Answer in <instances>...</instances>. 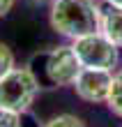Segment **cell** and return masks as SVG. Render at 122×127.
Listing matches in <instances>:
<instances>
[{"instance_id": "obj_1", "label": "cell", "mask_w": 122, "mask_h": 127, "mask_svg": "<svg viewBox=\"0 0 122 127\" xmlns=\"http://www.w3.org/2000/svg\"><path fill=\"white\" fill-rule=\"evenodd\" d=\"M25 67L35 74L42 90L74 86L76 76L83 69L72 44H60V46H53L49 51H39L30 58V63Z\"/></svg>"}, {"instance_id": "obj_2", "label": "cell", "mask_w": 122, "mask_h": 127, "mask_svg": "<svg viewBox=\"0 0 122 127\" xmlns=\"http://www.w3.org/2000/svg\"><path fill=\"white\" fill-rule=\"evenodd\" d=\"M101 5L95 0H51L49 26L67 39H78L99 30Z\"/></svg>"}, {"instance_id": "obj_3", "label": "cell", "mask_w": 122, "mask_h": 127, "mask_svg": "<svg viewBox=\"0 0 122 127\" xmlns=\"http://www.w3.org/2000/svg\"><path fill=\"white\" fill-rule=\"evenodd\" d=\"M42 88L28 67H14L0 79V109L28 113Z\"/></svg>"}, {"instance_id": "obj_4", "label": "cell", "mask_w": 122, "mask_h": 127, "mask_svg": "<svg viewBox=\"0 0 122 127\" xmlns=\"http://www.w3.org/2000/svg\"><path fill=\"white\" fill-rule=\"evenodd\" d=\"M72 49L78 58L81 67H85V69L115 72V67L120 63V46H115L101 30L74 39Z\"/></svg>"}, {"instance_id": "obj_5", "label": "cell", "mask_w": 122, "mask_h": 127, "mask_svg": "<svg viewBox=\"0 0 122 127\" xmlns=\"http://www.w3.org/2000/svg\"><path fill=\"white\" fill-rule=\"evenodd\" d=\"M111 81H113V72L85 69V67H83L72 88H74V93L78 95L83 102L106 104V99H108V90H111Z\"/></svg>"}, {"instance_id": "obj_6", "label": "cell", "mask_w": 122, "mask_h": 127, "mask_svg": "<svg viewBox=\"0 0 122 127\" xmlns=\"http://www.w3.org/2000/svg\"><path fill=\"white\" fill-rule=\"evenodd\" d=\"M99 30H101L108 39L122 49V7L113 5H101V14H99Z\"/></svg>"}, {"instance_id": "obj_7", "label": "cell", "mask_w": 122, "mask_h": 127, "mask_svg": "<svg viewBox=\"0 0 122 127\" xmlns=\"http://www.w3.org/2000/svg\"><path fill=\"white\" fill-rule=\"evenodd\" d=\"M106 106H108L118 118H122V69L113 72V81H111V90H108Z\"/></svg>"}, {"instance_id": "obj_8", "label": "cell", "mask_w": 122, "mask_h": 127, "mask_svg": "<svg viewBox=\"0 0 122 127\" xmlns=\"http://www.w3.org/2000/svg\"><path fill=\"white\" fill-rule=\"evenodd\" d=\"M0 127H37V125L28 113H16V111L0 109Z\"/></svg>"}, {"instance_id": "obj_9", "label": "cell", "mask_w": 122, "mask_h": 127, "mask_svg": "<svg viewBox=\"0 0 122 127\" xmlns=\"http://www.w3.org/2000/svg\"><path fill=\"white\" fill-rule=\"evenodd\" d=\"M42 127H85L83 120L78 116H72V113H60V116H53L51 120H46Z\"/></svg>"}, {"instance_id": "obj_10", "label": "cell", "mask_w": 122, "mask_h": 127, "mask_svg": "<svg viewBox=\"0 0 122 127\" xmlns=\"http://www.w3.org/2000/svg\"><path fill=\"white\" fill-rule=\"evenodd\" d=\"M14 67H16V58H14V51L7 46L5 42H0V79L5 74H9Z\"/></svg>"}, {"instance_id": "obj_11", "label": "cell", "mask_w": 122, "mask_h": 127, "mask_svg": "<svg viewBox=\"0 0 122 127\" xmlns=\"http://www.w3.org/2000/svg\"><path fill=\"white\" fill-rule=\"evenodd\" d=\"M16 5V0H0V19L7 16V14L12 12V7Z\"/></svg>"}, {"instance_id": "obj_12", "label": "cell", "mask_w": 122, "mask_h": 127, "mask_svg": "<svg viewBox=\"0 0 122 127\" xmlns=\"http://www.w3.org/2000/svg\"><path fill=\"white\" fill-rule=\"evenodd\" d=\"M106 5H113V7H122V0H104Z\"/></svg>"}]
</instances>
